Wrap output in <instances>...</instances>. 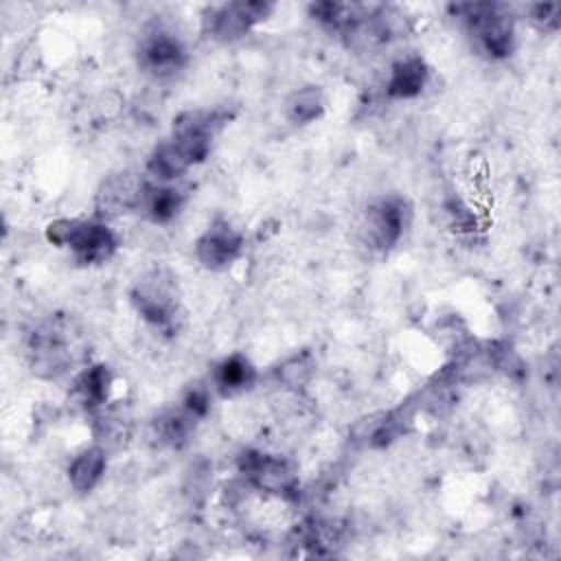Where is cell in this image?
<instances>
[{"label": "cell", "mask_w": 561, "mask_h": 561, "mask_svg": "<svg viewBox=\"0 0 561 561\" xmlns=\"http://www.w3.org/2000/svg\"><path fill=\"white\" fill-rule=\"evenodd\" d=\"M46 239L68 248L79 263H105L116 252V234L103 219H57L48 224Z\"/></svg>", "instance_id": "cell-1"}, {"label": "cell", "mask_w": 561, "mask_h": 561, "mask_svg": "<svg viewBox=\"0 0 561 561\" xmlns=\"http://www.w3.org/2000/svg\"><path fill=\"white\" fill-rule=\"evenodd\" d=\"M456 13L465 18L471 35L478 39L480 48L493 57L504 59L515 46V22L500 4H458Z\"/></svg>", "instance_id": "cell-2"}, {"label": "cell", "mask_w": 561, "mask_h": 561, "mask_svg": "<svg viewBox=\"0 0 561 561\" xmlns=\"http://www.w3.org/2000/svg\"><path fill=\"white\" fill-rule=\"evenodd\" d=\"M131 302L142 320L156 329H171L178 313L175 285L162 272H151L142 276L131 289Z\"/></svg>", "instance_id": "cell-3"}, {"label": "cell", "mask_w": 561, "mask_h": 561, "mask_svg": "<svg viewBox=\"0 0 561 561\" xmlns=\"http://www.w3.org/2000/svg\"><path fill=\"white\" fill-rule=\"evenodd\" d=\"M72 344L68 340V331L59 322L39 324L28 340L31 366L42 377L61 375L72 362Z\"/></svg>", "instance_id": "cell-4"}, {"label": "cell", "mask_w": 561, "mask_h": 561, "mask_svg": "<svg viewBox=\"0 0 561 561\" xmlns=\"http://www.w3.org/2000/svg\"><path fill=\"white\" fill-rule=\"evenodd\" d=\"M408 226V208L399 197H383L366 210L364 232L375 250H390L403 237Z\"/></svg>", "instance_id": "cell-5"}, {"label": "cell", "mask_w": 561, "mask_h": 561, "mask_svg": "<svg viewBox=\"0 0 561 561\" xmlns=\"http://www.w3.org/2000/svg\"><path fill=\"white\" fill-rule=\"evenodd\" d=\"M186 64V48L182 42L164 31L149 33L140 39L138 46V66L156 77V79H167L178 75Z\"/></svg>", "instance_id": "cell-6"}, {"label": "cell", "mask_w": 561, "mask_h": 561, "mask_svg": "<svg viewBox=\"0 0 561 561\" xmlns=\"http://www.w3.org/2000/svg\"><path fill=\"white\" fill-rule=\"evenodd\" d=\"M270 2H228L210 9L208 31L219 42H234L243 37L254 24L263 22L272 13Z\"/></svg>", "instance_id": "cell-7"}, {"label": "cell", "mask_w": 561, "mask_h": 561, "mask_svg": "<svg viewBox=\"0 0 561 561\" xmlns=\"http://www.w3.org/2000/svg\"><path fill=\"white\" fill-rule=\"evenodd\" d=\"M239 469L261 491H270L285 497L296 495L298 480L291 467L276 456H267L261 451H245L239 458Z\"/></svg>", "instance_id": "cell-8"}, {"label": "cell", "mask_w": 561, "mask_h": 561, "mask_svg": "<svg viewBox=\"0 0 561 561\" xmlns=\"http://www.w3.org/2000/svg\"><path fill=\"white\" fill-rule=\"evenodd\" d=\"M243 250V237L226 219H215L197 239L195 256L208 270L230 267Z\"/></svg>", "instance_id": "cell-9"}, {"label": "cell", "mask_w": 561, "mask_h": 561, "mask_svg": "<svg viewBox=\"0 0 561 561\" xmlns=\"http://www.w3.org/2000/svg\"><path fill=\"white\" fill-rule=\"evenodd\" d=\"M145 182L134 173H116L110 175L99 193H96V213L101 219L118 217L123 213L140 208L142 195H145Z\"/></svg>", "instance_id": "cell-10"}, {"label": "cell", "mask_w": 561, "mask_h": 561, "mask_svg": "<svg viewBox=\"0 0 561 561\" xmlns=\"http://www.w3.org/2000/svg\"><path fill=\"white\" fill-rule=\"evenodd\" d=\"M430 79V68L419 55L401 57L392 64L388 81H386V94L390 99H414L423 92Z\"/></svg>", "instance_id": "cell-11"}, {"label": "cell", "mask_w": 561, "mask_h": 561, "mask_svg": "<svg viewBox=\"0 0 561 561\" xmlns=\"http://www.w3.org/2000/svg\"><path fill=\"white\" fill-rule=\"evenodd\" d=\"M213 381H215V388L224 397H234V394H241V392H245L254 386L256 368L252 366V362L248 357L234 353V355H228L226 359H221L215 366Z\"/></svg>", "instance_id": "cell-12"}, {"label": "cell", "mask_w": 561, "mask_h": 561, "mask_svg": "<svg viewBox=\"0 0 561 561\" xmlns=\"http://www.w3.org/2000/svg\"><path fill=\"white\" fill-rule=\"evenodd\" d=\"M184 199V193L171 184H147L138 210H142L156 224H167L178 217Z\"/></svg>", "instance_id": "cell-13"}, {"label": "cell", "mask_w": 561, "mask_h": 561, "mask_svg": "<svg viewBox=\"0 0 561 561\" xmlns=\"http://www.w3.org/2000/svg\"><path fill=\"white\" fill-rule=\"evenodd\" d=\"M193 164L188 162V158L180 151V147L167 138L160 145L153 147V151L147 158V171L151 178H156L162 184H169L173 180H178L180 175H184Z\"/></svg>", "instance_id": "cell-14"}, {"label": "cell", "mask_w": 561, "mask_h": 561, "mask_svg": "<svg viewBox=\"0 0 561 561\" xmlns=\"http://www.w3.org/2000/svg\"><path fill=\"white\" fill-rule=\"evenodd\" d=\"M105 467H107V458L103 447H88L72 458L68 467V480L75 491L88 493L101 482Z\"/></svg>", "instance_id": "cell-15"}, {"label": "cell", "mask_w": 561, "mask_h": 561, "mask_svg": "<svg viewBox=\"0 0 561 561\" xmlns=\"http://www.w3.org/2000/svg\"><path fill=\"white\" fill-rule=\"evenodd\" d=\"M112 388V373L103 364H92L81 370L75 381V394L88 410H99L110 394Z\"/></svg>", "instance_id": "cell-16"}, {"label": "cell", "mask_w": 561, "mask_h": 561, "mask_svg": "<svg viewBox=\"0 0 561 561\" xmlns=\"http://www.w3.org/2000/svg\"><path fill=\"white\" fill-rule=\"evenodd\" d=\"M324 103L327 101L320 85H305L291 92L285 103V112L294 125H309L322 116Z\"/></svg>", "instance_id": "cell-17"}, {"label": "cell", "mask_w": 561, "mask_h": 561, "mask_svg": "<svg viewBox=\"0 0 561 561\" xmlns=\"http://www.w3.org/2000/svg\"><path fill=\"white\" fill-rule=\"evenodd\" d=\"M195 421H197V419H195L191 412H186L184 408L164 414V416L160 419V423H158V430H160L162 440H167V443H171V445H175V447L184 445V443L188 440L191 432H193Z\"/></svg>", "instance_id": "cell-18"}, {"label": "cell", "mask_w": 561, "mask_h": 561, "mask_svg": "<svg viewBox=\"0 0 561 561\" xmlns=\"http://www.w3.org/2000/svg\"><path fill=\"white\" fill-rule=\"evenodd\" d=\"M309 373H311V366L305 357H294L289 362H285L278 370V377L280 381L287 386V388H300L305 386V381L309 379Z\"/></svg>", "instance_id": "cell-19"}, {"label": "cell", "mask_w": 561, "mask_h": 561, "mask_svg": "<svg viewBox=\"0 0 561 561\" xmlns=\"http://www.w3.org/2000/svg\"><path fill=\"white\" fill-rule=\"evenodd\" d=\"M559 4H535L533 7V20L541 24L543 28H557L559 26Z\"/></svg>", "instance_id": "cell-20"}]
</instances>
